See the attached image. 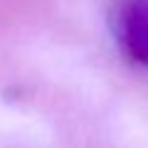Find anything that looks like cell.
Returning a JSON list of instances; mask_svg holds the SVG:
<instances>
[{
    "label": "cell",
    "mask_w": 148,
    "mask_h": 148,
    "mask_svg": "<svg viewBox=\"0 0 148 148\" xmlns=\"http://www.w3.org/2000/svg\"><path fill=\"white\" fill-rule=\"evenodd\" d=\"M121 42L136 62L148 64V0H128L121 10Z\"/></svg>",
    "instance_id": "6da1fadb"
}]
</instances>
